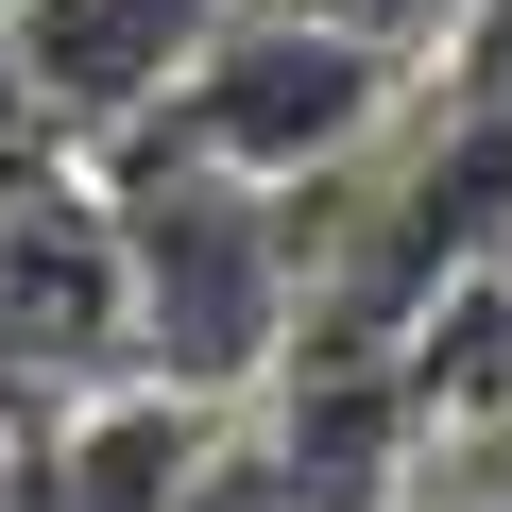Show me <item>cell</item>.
Returning <instances> with one entry per match:
<instances>
[{"mask_svg": "<svg viewBox=\"0 0 512 512\" xmlns=\"http://www.w3.org/2000/svg\"><path fill=\"white\" fill-rule=\"evenodd\" d=\"M103 205H120V291H137V376L171 393H256L291 342H308V205L256 188L188 137H120L86 154Z\"/></svg>", "mask_w": 512, "mask_h": 512, "instance_id": "6da1fadb", "label": "cell"}, {"mask_svg": "<svg viewBox=\"0 0 512 512\" xmlns=\"http://www.w3.org/2000/svg\"><path fill=\"white\" fill-rule=\"evenodd\" d=\"M410 86H427V69H393V52H359V35H325V18H291V0H239L154 137H188V154H222V171H256V188H342V171L410 120Z\"/></svg>", "mask_w": 512, "mask_h": 512, "instance_id": "7a4b0ae2", "label": "cell"}, {"mask_svg": "<svg viewBox=\"0 0 512 512\" xmlns=\"http://www.w3.org/2000/svg\"><path fill=\"white\" fill-rule=\"evenodd\" d=\"M103 376H137L120 205H103L86 154H52V171L0 188V410L35 427V410H69V393H103Z\"/></svg>", "mask_w": 512, "mask_h": 512, "instance_id": "3957f363", "label": "cell"}, {"mask_svg": "<svg viewBox=\"0 0 512 512\" xmlns=\"http://www.w3.org/2000/svg\"><path fill=\"white\" fill-rule=\"evenodd\" d=\"M222 18L239 0H18V69H35V103H52L69 154H120V137H154L188 103V69H205Z\"/></svg>", "mask_w": 512, "mask_h": 512, "instance_id": "277c9868", "label": "cell"}, {"mask_svg": "<svg viewBox=\"0 0 512 512\" xmlns=\"http://www.w3.org/2000/svg\"><path fill=\"white\" fill-rule=\"evenodd\" d=\"M291 18H325V35H359V52H393V69H444L478 0H291Z\"/></svg>", "mask_w": 512, "mask_h": 512, "instance_id": "5b68a950", "label": "cell"}, {"mask_svg": "<svg viewBox=\"0 0 512 512\" xmlns=\"http://www.w3.org/2000/svg\"><path fill=\"white\" fill-rule=\"evenodd\" d=\"M69 137H52V103H35V69H18V18H0V188L18 171H52Z\"/></svg>", "mask_w": 512, "mask_h": 512, "instance_id": "8992f818", "label": "cell"}, {"mask_svg": "<svg viewBox=\"0 0 512 512\" xmlns=\"http://www.w3.org/2000/svg\"><path fill=\"white\" fill-rule=\"evenodd\" d=\"M0 461H18V410H0Z\"/></svg>", "mask_w": 512, "mask_h": 512, "instance_id": "52a82bcc", "label": "cell"}, {"mask_svg": "<svg viewBox=\"0 0 512 512\" xmlns=\"http://www.w3.org/2000/svg\"><path fill=\"white\" fill-rule=\"evenodd\" d=\"M0 18H18V0H0Z\"/></svg>", "mask_w": 512, "mask_h": 512, "instance_id": "ba28073f", "label": "cell"}]
</instances>
